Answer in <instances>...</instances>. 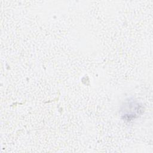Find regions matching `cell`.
<instances>
[{
  "mask_svg": "<svg viewBox=\"0 0 153 153\" xmlns=\"http://www.w3.org/2000/svg\"><path fill=\"white\" fill-rule=\"evenodd\" d=\"M143 107L139 102L134 100H129L123 105L121 109V116L124 120L131 121L143 112Z\"/></svg>",
  "mask_w": 153,
  "mask_h": 153,
  "instance_id": "6da1fadb",
  "label": "cell"
}]
</instances>
